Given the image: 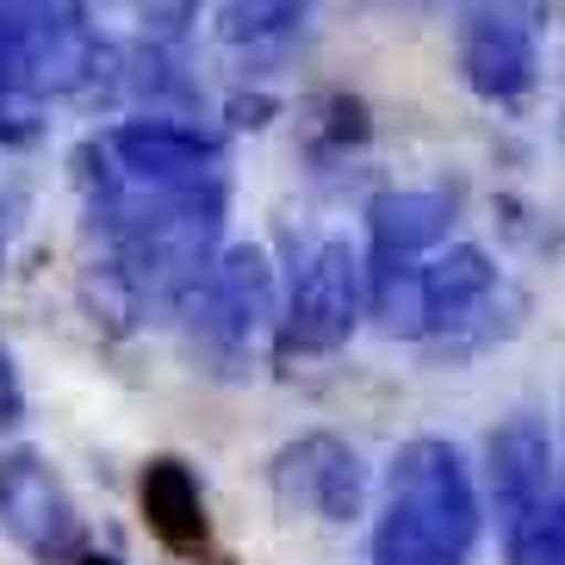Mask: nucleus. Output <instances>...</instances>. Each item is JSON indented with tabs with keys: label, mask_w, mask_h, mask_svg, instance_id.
I'll use <instances>...</instances> for the list:
<instances>
[{
	"label": "nucleus",
	"mask_w": 565,
	"mask_h": 565,
	"mask_svg": "<svg viewBox=\"0 0 565 565\" xmlns=\"http://www.w3.org/2000/svg\"><path fill=\"white\" fill-rule=\"evenodd\" d=\"M361 255L349 243H323L292 280V305L280 317V361H305V354H335L361 323Z\"/></svg>",
	"instance_id": "6"
},
{
	"label": "nucleus",
	"mask_w": 565,
	"mask_h": 565,
	"mask_svg": "<svg viewBox=\"0 0 565 565\" xmlns=\"http://www.w3.org/2000/svg\"><path fill=\"white\" fill-rule=\"evenodd\" d=\"M193 7H200V0H137V13L150 19L156 32H168V38L181 32L186 19H193Z\"/></svg>",
	"instance_id": "16"
},
{
	"label": "nucleus",
	"mask_w": 565,
	"mask_h": 565,
	"mask_svg": "<svg viewBox=\"0 0 565 565\" xmlns=\"http://www.w3.org/2000/svg\"><path fill=\"white\" fill-rule=\"evenodd\" d=\"M553 0H460L454 51H460L466 87L491 106L529 100L541 82V25Z\"/></svg>",
	"instance_id": "4"
},
{
	"label": "nucleus",
	"mask_w": 565,
	"mask_h": 565,
	"mask_svg": "<svg viewBox=\"0 0 565 565\" xmlns=\"http://www.w3.org/2000/svg\"><path fill=\"white\" fill-rule=\"evenodd\" d=\"M106 162L125 174V181L143 186H181V181H212L224 174V137L200 131L186 118H125L113 137H106Z\"/></svg>",
	"instance_id": "9"
},
{
	"label": "nucleus",
	"mask_w": 565,
	"mask_h": 565,
	"mask_svg": "<svg viewBox=\"0 0 565 565\" xmlns=\"http://www.w3.org/2000/svg\"><path fill=\"white\" fill-rule=\"evenodd\" d=\"M100 75L87 0H0V100L82 94Z\"/></svg>",
	"instance_id": "3"
},
{
	"label": "nucleus",
	"mask_w": 565,
	"mask_h": 565,
	"mask_svg": "<svg viewBox=\"0 0 565 565\" xmlns=\"http://www.w3.org/2000/svg\"><path fill=\"white\" fill-rule=\"evenodd\" d=\"M267 299H274L267 255L249 249V243L224 249L212 267H205V280L186 292V305H181L193 354L217 361L212 373H236V366H243V354H249L255 323L267 317Z\"/></svg>",
	"instance_id": "5"
},
{
	"label": "nucleus",
	"mask_w": 565,
	"mask_h": 565,
	"mask_svg": "<svg viewBox=\"0 0 565 565\" xmlns=\"http://www.w3.org/2000/svg\"><path fill=\"white\" fill-rule=\"evenodd\" d=\"M274 498L286 510H305L317 522H354L366 503V472L361 454L342 435H299L274 454Z\"/></svg>",
	"instance_id": "10"
},
{
	"label": "nucleus",
	"mask_w": 565,
	"mask_h": 565,
	"mask_svg": "<svg viewBox=\"0 0 565 565\" xmlns=\"http://www.w3.org/2000/svg\"><path fill=\"white\" fill-rule=\"evenodd\" d=\"M559 143H565V113H559Z\"/></svg>",
	"instance_id": "22"
},
{
	"label": "nucleus",
	"mask_w": 565,
	"mask_h": 565,
	"mask_svg": "<svg viewBox=\"0 0 565 565\" xmlns=\"http://www.w3.org/2000/svg\"><path fill=\"white\" fill-rule=\"evenodd\" d=\"M553 503H559V522H565V472H559V491H553Z\"/></svg>",
	"instance_id": "20"
},
{
	"label": "nucleus",
	"mask_w": 565,
	"mask_h": 565,
	"mask_svg": "<svg viewBox=\"0 0 565 565\" xmlns=\"http://www.w3.org/2000/svg\"><path fill=\"white\" fill-rule=\"evenodd\" d=\"M311 13L317 0H224L217 7V38L236 44V51H274L286 38H299Z\"/></svg>",
	"instance_id": "14"
},
{
	"label": "nucleus",
	"mask_w": 565,
	"mask_h": 565,
	"mask_svg": "<svg viewBox=\"0 0 565 565\" xmlns=\"http://www.w3.org/2000/svg\"><path fill=\"white\" fill-rule=\"evenodd\" d=\"M366 106L354 100V94H317L311 106H305V150L311 156H349L366 143Z\"/></svg>",
	"instance_id": "15"
},
{
	"label": "nucleus",
	"mask_w": 565,
	"mask_h": 565,
	"mask_svg": "<svg viewBox=\"0 0 565 565\" xmlns=\"http://www.w3.org/2000/svg\"><path fill=\"white\" fill-rule=\"evenodd\" d=\"M472 547H479V491L460 448L441 435L404 441L385 472L373 565H472Z\"/></svg>",
	"instance_id": "2"
},
{
	"label": "nucleus",
	"mask_w": 565,
	"mask_h": 565,
	"mask_svg": "<svg viewBox=\"0 0 565 565\" xmlns=\"http://www.w3.org/2000/svg\"><path fill=\"white\" fill-rule=\"evenodd\" d=\"M82 186H87L100 236L113 243V267L125 274L137 305H150V299L186 305V292L217 262L212 249H217V231H224V205H231L224 174L181 181V186H143V181H125L118 168L94 174L82 162Z\"/></svg>",
	"instance_id": "1"
},
{
	"label": "nucleus",
	"mask_w": 565,
	"mask_h": 565,
	"mask_svg": "<svg viewBox=\"0 0 565 565\" xmlns=\"http://www.w3.org/2000/svg\"><path fill=\"white\" fill-rule=\"evenodd\" d=\"M454 231V193L448 186H404V193H380L366 205V262H361V286L398 280L416 274V262L448 243Z\"/></svg>",
	"instance_id": "8"
},
{
	"label": "nucleus",
	"mask_w": 565,
	"mask_h": 565,
	"mask_svg": "<svg viewBox=\"0 0 565 565\" xmlns=\"http://www.w3.org/2000/svg\"><path fill=\"white\" fill-rule=\"evenodd\" d=\"M0 255H7V217H0Z\"/></svg>",
	"instance_id": "21"
},
{
	"label": "nucleus",
	"mask_w": 565,
	"mask_h": 565,
	"mask_svg": "<svg viewBox=\"0 0 565 565\" xmlns=\"http://www.w3.org/2000/svg\"><path fill=\"white\" fill-rule=\"evenodd\" d=\"M82 565H118V559H113V553H87Z\"/></svg>",
	"instance_id": "19"
},
{
	"label": "nucleus",
	"mask_w": 565,
	"mask_h": 565,
	"mask_svg": "<svg viewBox=\"0 0 565 565\" xmlns=\"http://www.w3.org/2000/svg\"><path fill=\"white\" fill-rule=\"evenodd\" d=\"M274 113H280V106L267 100V94H236L231 100V125H243V131H262Z\"/></svg>",
	"instance_id": "18"
},
{
	"label": "nucleus",
	"mask_w": 565,
	"mask_h": 565,
	"mask_svg": "<svg viewBox=\"0 0 565 565\" xmlns=\"http://www.w3.org/2000/svg\"><path fill=\"white\" fill-rule=\"evenodd\" d=\"M0 534L51 565L82 553V515L68 503L63 479L44 466V454L32 448L0 454Z\"/></svg>",
	"instance_id": "7"
},
{
	"label": "nucleus",
	"mask_w": 565,
	"mask_h": 565,
	"mask_svg": "<svg viewBox=\"0 0 565 565\" xmlns=\"http://www.w3.org/2000/svg\"><path fill=\"white\" fill-rule=\"evenodd\" d=\"M25 416V392H19V373H13V354L0 349V429H13Z\"/></svg>",
	"instance_id": "17"
},
{
	"label": "nucleus",
	"mask_w": 565,
	"mask_h": 565,
	"mask_svg": "<svg viewBox=\"0 0 565 565\" xmlns=\"http://www.w3.org/2000/svg\"><path fill=\"white\" fill-rule=\"evenodd\" d=\"M498 292V262L479 243H454L429 267H416V305H423V335H454L491 305Z\"/></svg>",
	"instance_id": "12"
},
{
	"label": "nucleus",
	"mask_w": 565,
	"mask_h": 565,
	"mask_svg": "<svg viewBox=\"0 0 565 565\" xmlns=\"http://www.w3.org/2000/svg\"><path fill=\"white\" fill-rule=\"evenodd\" d=\"M137 498H143V522H150V534L162 541L168 553L200 559L212 529H205V498H200L193 466L174 460V454H156V460L143 466V479H137Z\"/></svg>",
	"instance_id": "13"
},
{
	"label": "nucleus",
	"mask_w": 565,
	"mask_h": 565,
	"mask_svg": "<svg viewBox=\"0 0 565 565\" xmlns=\"http://www.w3.org/2000/svg\"><path fill=\"white\" fill-rule=\"evenodd\" d=\"M484 479H491V503H498V529L522 522V515L553 503V441L547 423L529 411L503 416L484 435Z\"/></svg>",
	"instance_id": "11"
}]
</instances>
